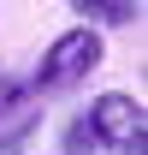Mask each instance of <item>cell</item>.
<instances>
[{"label": "cell", "instance_id": "obj_1", "mask_svg": "<svg viewBox=\"0 0 148 155\" xmlns=\"http://www.w3.org/2000/svg\"><path fill=\"white\" fill-rule=\"evenodd\" d=\"M101 60H107V36H101L95 24H71V30H59V36L42 48L30 90H71V84H89V72H101Z\"/></svg>", "mask_w": 148, "mask_h": 155}, {"label": "cell", "instance_id": "obj_2", "mask_svg": "<svg viewBox=\"0 0 148 155\" xmlns=\"http://www.w3.org/2000/svg\"><path fill=\"white\" fill-rule=\"evenodd\" d=\"M142 101L130 96V90H107V96H95L89 119H83V131H89L95 149H113V155H142Z\"/></svg>", "mask_w": 148, "mask_h": 155}, {"label": "cell", "instance_id": "obj_3", "mask_svg": "<svg viewBox=\"0 0 148 155\" xmlns=\"http://www.w3.org/2000/svg\"><path fill=\"white\" fill-rule=\"evenodd\" d=\"M71 6H77V18L95 24V30H101V24H125V18H130L125 0H71Z\"/></svg>", "mask_w": 148, "mask_h": 155}]
</instances>
